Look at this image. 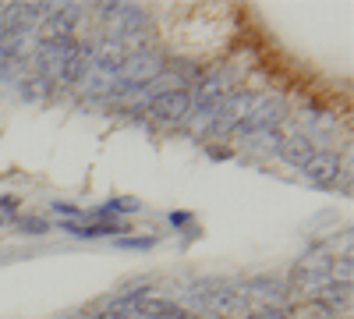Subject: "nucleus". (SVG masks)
Masks as SVG:
<instances>
[{
    "label": "nucleus",
    "mask_w": 354,
    "mask_h": 319,
    "mask_svg": "<svg viewBox=\"0 0 354 319\" xmlns=\"http://www.w3.org/2000/svg\"><path fill=\"white\" fill-rule=\"evenodd\" d=\"M68 230H75L78 238H103V235H117V227H110V224H82V227H75V224H64Z\"/></svg>",
    "instance_id": "7ed1b4c3"
},
{
    "label": "nucleus",
    "mask_w": 354,
    "mask_h": 319,
    "mask_svg": "<svg viewBox=\"0 0 354 319\" xmlns=\"http://www.w3.org/2000/svg\"><path fill=\"white\" fill-rule=\"evenodd\" d=\"M138 312L142 316H167V319H188L177 305H170V302H153V298H142L138 302Z\"/></svg>",
    "instance_id": "f03ea898"
},
{
    "label": "nucleus",
    "mask_w": 354,
    "mask_h": 319,
    "mask_svg": "<svg viewBox=\"0 0 354 319\" xmlns=\"http://www.w3.org/2000/svg\"><path fill=\"white\" fill-rule=\"evenodd\" d=\"M308 174H319L322 181H330V178H337V163H333V160H319V156H312V160H308Z\"/></svg>",
    "instance_id": "20e7f679"
},
{
    "label": "nucleus",
    "mask_w": 354,
    "mask_h": 319,
    "mask_svg": "<svg viewBox=\"0 0 354 319\" xmlns=\"http://www.w3.org/2000/svg\"><path fill=\"white\" fill-rule=\"evenodd\" d=\"M188 107H192V100H188V93H163L160 100H156V113H163V118H170V121H177V118H185L188 113Z\"/></svg>",
    "instance_id": "f257e3e1"
}]
</instances>
